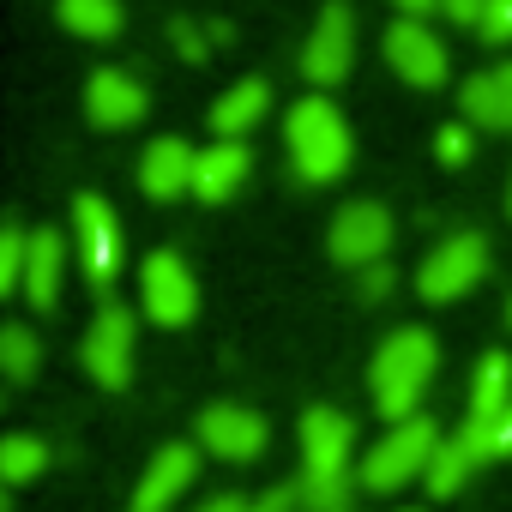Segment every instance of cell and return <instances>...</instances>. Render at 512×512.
I'll list each match as a JSON object with an SVG mask.
<instances>
[{
  "label": "cell",
  "instance_id": "cell-24",
  "mask_svg": "<svg viewBox=\"0 0 512 512\" xmlns=\"http://www.w3.org/2000/svg\"><path fill=\"white\" fill-rule=\"evenodd\" d=\"M37 362H43V344H37V332L31 326H0V374H7L13 386H25L31 374H37Z\"/></svg>",
  "mask_w": 512,
  "mask_h": 512
},
{
  "label": "cell",
  "instance_id": "cell-33",
  "mask_svg": "<svg viewBox=\"0 0 512 512\" xmlns=\"http://www.w3.org/2000/svg\"><path fill=\"white\" fill-rule=\"evenodd\" d=\"M193 512H253V500H241V494H211V500H199Z\"/></svg>",
  "mask_w": 512,
  "mask_h": 512
},
{
  "label": "cell",
  "instance_id": "cell-28",
  "mask_svg": "<svg viewBox=\"0 0 512 512\" xmlns=\"http://www.w3.org/2000/svg\"><path fill=\"white\" fill-rule=\"evenodd\" d=\"M169 43H175L181 61H205V55H211V37H199L193 19H169Z\"/></svg>",
  "mask_w": 512,
  "mask_h": 512
},
{
  "label": "cell",
  "instance_id": "cell-10",
  "mask_svg": "<svg viewBox=\"0 0 512 512\" xmlns=\"http://www.w3.org/2000/svg\"><path fill=\"white\" fill-rule=\"evenodd\" d=\"M386 67L416 91H440L446 85V43L422 19H392L386 25Z\"/></svg>",
  "mask_w": 512,
  "mask_h": 512
},
{
  "label": "cell",
  "instance_id": "cell-36",
  "mask_svg": "<svg viewBox=\"0 0 512 512\" xmlns=\"http://www.w3.org/2000/svg\"><path fill=\"white\" fill-rule=\"evenodd\" d=\"M506 326H512V302H506Z\"/></svg>",
  "mask_w": 512,
  "mask_h": 512
},
{
  "label": "cell",
  "instance_id": "cell-22",
  "mask_svg": "<svg viewBox=\"0 0 512 512\" xmlns=\"http://www.w3.org/2000/svg\"><path fill=\"white\" fill-rule=\"evenodd\" d=\"M55 13H61V25H67L73 37H85V43H115L121 25H127L121 0H55Z\"/></svg>",
  "mask_w": 512,
  "mask_h": 512
},
{
  "label": "cell",
  "instance_id": "cell-15",
  "mask_svg": "<svg viewBox=\"0 0 512 512\" xmlns=\"http://www.w3.org/2000/svg\"><path fill=\"white\" fill-rule=\"evenodd\" d=\"M193 175H199V151L175 133L151 139L139 157V193L145 199H181V193H193Z\"/></svg>",
  "mask_w": 512,
  "mask_h": 512
},
{
  "label": "cell",
  "instance_id": "cell-4",
  "mask_svg": "<svg viewBox=\"0 0 512 512\" xmlns=\"http://www.w3.org/2000/svg\"><path fill=\"white\" fill-rule=\"evenodd\" d=\"M482 278H488V235L458 229V235L434 241L428 260L416 266V296H422V302H458V296H470Z\"/></svg>",
  "mask_w": 512,
  "mask_h": 512
},
{
  "label": "cell",
  "instance_id": "cell-7",
  "mask_svg": "<svg viewBox=\"0 0 512 512\" xmlns=\"http://www.w3.org/2000/svg\"><path fill=\"white\" fill-rule=\"evenodd\" d=\"M386 247H392V211H386V205H374V199L338 205V217H332V229H326V253H332L338 266L368 272V266L386 260Z\"/></svg>",
  "mask_w": 512,
  "mask_h": 512
},
{
  "label": "cell",
  "instance_id": "cell-3",
  "mask_svg": "<svg viewBox=\"0 0 512 512\" xmlns=\"http://www.w3.org/2000/svg\"><path fill=\"white\" fill-rule=\"evenodd\" d=\"M440 440H446V434L434 428V416L392 422V428H386V440H374V446H368V458H362L356 482H362L368 494H392V488H404V482L428 476V464H434Z\"/></svg>",
  "mask_w": 512,
  "mask_h": 512
},
{
  "label": "cell",
  "instance_id": "cell-9",
  "mask_svg": "<svg viewBox=\"0 0 512 512\" xmlns=\"http://www.w3.org/2000/svg\"><path fill=\"white\" fill-rule=\"evenodd\" d=\"M79 362H85V374H91L97 386H109V392H121V386L133 380V314H127L121 302H103V308H97V320L85 326Z\"/></svg>",
  "mask_w": 512,
  "mask_h": 512
},
{
  "label": "cell",
  "instance_id": "cell-35",
  "mask_svg": "<svg viewBox=\"0 0 512 512\" xmlns=\"http://www.w3.org/2000/svg\"><path fill=\"white\" fill-rule=\"evenodd\" d=\"M506 217H512V181H506Z\"/></svg>",
  "mask_w": 512,
  "mask_h": 512
},
{
  "label": "cell",
  "instance_id": "cell-13",
  "mask_svg": "<svg viewBox=\"0 0 512 512\" xmlns=\"http://www.w3.org/2000/svg\"><path fill=\"white\" fill-rule=\"evenodd\" d=\"M145 109H151V91H145L127 67H97V73L85 79V115H91V127L121 133V127H133Z\"/></svg>",
  "mask_w": 512,
  "mask_h": 512
},
{
  "label": "cell",
  "instance_id": "cell-8",
  "mask_svg": "<svg viewBox=\"0 0 512 512\" xmlns=\"http://www.w3.org/2000/svg\"><path fill=\"white\" fill-rule=\"evenodd\" d=\"M73 247H79V272L91 278V290H109L121 272V223H115L109 199H97V193L73 199Z\"/></svg>",
  "mask_w": 512,
  "mask_h": 512
},
{
  "label": "cell",
  "instance_id": "cell-23",
  "mask_svg": "<svg viewBox=\"0 0 512 512\" xmlns=\"http://www.w3.org/2000/svg\"><path fill=\"white\" fill-rule=\"evenodd\" d=\"M43 470H49V440H37V434H7L0 440V482L7 488H25Z\"/></svg>",
  "mask_w": 512,
  "mask_h": 512
},
{
  "label": "cell",
  "instance_id": "cell-29",
  "mask_svg": "<svg viewBox=\"0 0 512 512\" xmlns=\"http://www.w3.org/2000/svg\"><path fill=\"white\" fill-rule=\"evenodd\" d=\"M476 37H482V43H512V0H488Z\"/></svg>",
  "mask_w": 512,
  "mask_h": 512
},
{
  "label": "cell",
  "instance_id": "cell-1",
  "mask_svg": "<svg viewBox=\"0 0 512 512\" xmlns=\"http://www.w3.org/2000/svg\"><path fill=\"white\" fill-rule=\"evenodd\" d=\"M434 368H440V350H434V338H428L422 326H398V332L374 350V362H368V392H374V410L386 416V428L422 416V392H428Z\"/></svg>",
  "mask_w": 512,
  "mask_h": 512
},
{
  "label": "cell",
  "instance_id": "cell-21",
  "mask_svg": "<svg viewBox=\"0 0 512 512\" xmlns=\"http://www.w3.org/2000/svg\"><path fill=\"white\" fill-rule=\"evenodd\" d=\"M476 464H482V452H476V440L458 428L452 440H440V452H434V464H428V476H422V482H428V494H434V500H446V494H458V488L476 476Z\"/></svg>",
  "mask_w": 512,
  "mask_h": 512
},
{
  "label": "cell",
  "instance_id": "cell-30",
  "mask_svg": "<svg viewBox=\"0 0 512 512\" xmlns=\"http://www.w3.org/2000/svg\"><path fill=\"white\" fill-rule=\"evenodd\" d=\"M392 284H398V278H392V266H386V260H380V266H368V272H356V296H362V302H386V296H392Z\"/></svg>",
  "mask_w": 512,
  "mask_h": 512
},
{
  "label": "cell",
  "instance_id": "cell-19",
  "mask_svg": "<svg viewBox=\"0 0 512 512\" xmlns=\"http://www.w3.org/2000/svg\"><path fill=\"white\" fill-rule=\"evenodd\" d=\"M61 272H67V241L55 229H31V260H25V302L49 314L61 302Z\"/></svg>",
  "mask_w": 512,
  "mask_h": 512
},
{
  "label": "cell",
  "instance_id": "cell-25",
  "mask_svg": "<svg viewBox=\"0 0 512 512\" xmlns=\"http://www.w3.org/2000/svg\"><path fill=\"white\" fill-rule=\"evenodd\" d=\"M25 260H31V229L7 217V229H0V296H25Z\"/></svg>",
  "mask_w": 512,
  "mask_h": 512
},
{
  "label": "cell",
  "instance_id": "cell-14",
  "mask_svg": "<svg viewBox=\"0 0 512 512\" xmlns=\"http://www.w3.org/2000/svg\"><path fill=\"white\" fill-rule=\"evenodd\" d=\"M193 482H199V446L175 440V446H163V452L145 464V476H139V488H133V512H169Z\"/></svg>",
  "mask_w": 512,
  "mask_h": 512
},
{
  "label": "cell",
  "instance_id": "cell-12",
  "mask_svg": "<svg viewBox=\"0 0 512 512\" xmlns=\"http://www.w3.org/2000/svg\"><path fill=\"white\" fill-rule=\"evenodd\" d=\"M356 422L332 404H314L302 416V476H350Z\"/></svg>",
  "mask_w": 512,
  "mask_h": 512
},
{
  "label": "cell",
  "instance_id": "cell-20",
  "mask_svg": "<svg viewBox=\"0 0 512 512\" xmlns=\"http://www.w3.org/2000/svg\"><path fill=\"white\" fill-rule=\"evenodd\" d=\"M512 404V356L506 350H488L470 374V416L464 422H494L500 410Z\"/></svg>",
  "mask_w": 512,
  "mask_h": 512
},
{
  "label": "cell",
  "instance_id": "cell-5",
  "mask_svg": "<svg viewBox=\"0 0 512 512\" xmlns=\"http://www.w3.org/2000/svg\"><path fill=\"white\" fill-rule=\"evenodd\" d=\"M350 67H356V13H350V0H326L302 43V79L314 91H332L350 79Z\"/></svg>",
  "mask_w": 512,
  "mask_h": 512
},
{
  "label": "cell",
  "instance_id": "cell-11",
  "mask_svg": "<svg viewBox=\"0 0 512 512\" xmlns=\"http://www.w3.org/2000/svg\"><path fill=\"white\" fill-rule=\"evenodd\" d=\"M266 416L260 410H247V404H211L205 416H199V446L211 452V458H223V464H253L266 452Z\"/></svg>",
  "mask_w": 512,
  "mask_h": 512
},
{
  "label": "cell",
  "instance_id": "cell-17",
  "mask_svg": "<svg viewBox=\"0 0 512 512\" xmlns=\"http://www.w3.org/2000/svg\"><path fill=\"white\" fill-rule=\"evenodd\" d=\"M458 109H464V121H470V127L512 133V61H494V67H482L476 79H464Z\"/></svg>",
  "mask_w": 512,
  "mask_h": 512
},
{
  "label": "cell",
  "instance_id": "cell-26",
  "mask_svg": "<svg viewBox=\"0 0 512 512\" xmlns=\"http://www.w3.org/2000/svg\"><path fill=\"white\" fill-rule=\"evenodd\" d=\"M464 434L476 440L482 464H488V458H512V404H506L494 422H464Z\"/></svg>",
  "mask_w": 512,
  "mask_h": 512
},
{
  "label": "cell",
  "instance_id": "cell-34",
  "mask_svg": "<svg viewBox=\"0 0 512 512\" xmlns=\"http://www.w3.org/2000/svg\"><path fill=\"white\" fill-rule=\"evenodd\" d=\"M398 7H404V19H422L428 7H440V0H398Z\"/></svg>",
  "mask_w": 512,
  "mask_h": 512
},
{
  "label": "cell",
  "instance_id": "cell-27",
  "mask_svg": "<svg viewBox=\"0 0 512 512\" xmlns=\"http://www.w3.org/2000/svg\"><path fill=\"white\" fill-rule=\"evenodd\" d=\"M434 157H440V163H452V169H458V163H464V157H470V121H446V127H440V133H434Z\"/></svg>",
  "mask_w": 512,
  "mask_h": 512
},
{
  "label": "cell",
  "instance_id": "cell-32",
  "mask_svg": "<svg viewBox=\"0 0 512 512\" xmlns=\"http://www.w3.org/2000/svg\"><path fill=\"white\" fill-rule=\"evenodd\" d=\"M253 512H296V488H272L253 500Z\"/></svg>",
  "mask_w": 512,
  "mask_h": 512
},
{
  "label": "cell",
  "instance_id": "cell-37",
  "mask_svg": "<svg viewBox=\"0 0 512 512\" xmlns=\"http://www.w3.org/2000/svg\"><path fill=\"white\" fill-rule=\"evenodd\" d=\"M404 512H416V506H404Z\"/></svg>",
  "mask_w": 512,
  "mask_h": 512
},
{
  "label": "cell",
  "instance_id": "cell-2",
  "mask_svg": "<svg viewBox=\"0 0 512 512\" xmlns=\"http://www.w3.org/2000/svg\"><path fill=\"white\" fill-rule=\"evenodd\" d=\"M284 151H290V163H296V175L308 187L338 181L350 169V157H356V139H350L344 109L332 97H320V91L302 97V103H290V115H284Z\"/></svg>",
  "mask_w": 512,
  "mask_h": 512
},
{
  "label": "cell",
  "instance_id": "cell-18",
  "mask_svg": "<svg viewBox=\"0 0 512 512\" xmlns=\"http://www.w3.org/2000/svg\"><path fill=\"white\" fill-rule=\"evenodd\" d=\"M266 109H272V85H266V79H235V85L211 103V133H217V139H247L253 127L266 121Z\"/></svg>",
  "mask_w": 512,
  "mask_h": 512
},
{
  "label": "cell",
  "instance_id": "cell-16",
  "mask_svg": "<svg viewBox=\"0 0 512 512\" xmlns=\"http://www.w3.org/2000/svg\"><path fill=\"white\" fill-rule=\"evenodd\" d=\"M247 175H253V151H247V139H217V145H205V151H199L193 199L223 205V199H235V193L247 187Z\"/></svg>",
  "mask_w": 512,
  "mask_h": 512
},
{
  "label": "cell",
  "instance_id": "cell-6",
  "mask_svg": "<svg viewBox=\"0 0 512 512\" xmlns=\"http://www.w3.org/2000/svg\"><path fill=\"white\" fill-rule=\"evenodd\" d=\"M139 302L157 326H187L199 314V284H193V266L181 260L175 247H157L145 253L139 266Z\"/></svg>",
  "mask_w": 512,
  "mask_h": 512
},
{
  "label": "cell",
  "instance_id": "cell-31",
  "mask_svg": "<svg viewBox=\"0 0 512 512\" xmlns=\"http://www.w3.org/2000/svg\"><path fill=\"white\" fill-rule=\"evenodd\" d=\"M482 7H488V0H440V13H446L452 25H470V31L482 25Z\"/></svg>",
  "mask_w": 512,
  "mask_h": 512
}]
</instances>
